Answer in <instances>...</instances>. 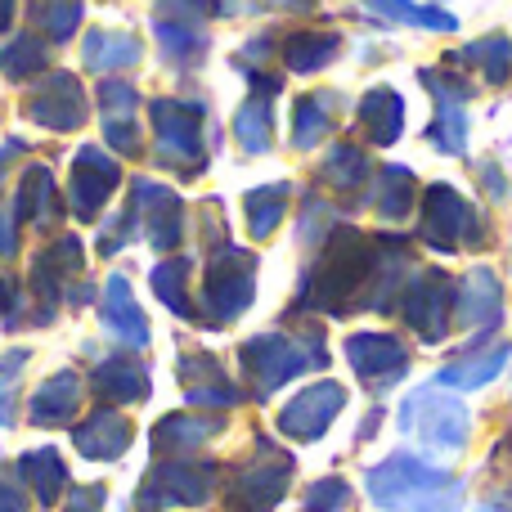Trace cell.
<instances>
[{"mask_svg":"<svg viewBox=\"0 0 512 512\" xmlns=\"http://www.w3.org/2000/svg\"><path fill=\"white\" fill-rule=\"evenodd\" d=\"M382 9H387V14H396V18H409V23L454 27V18H450V14H436V9H414V5H405V0H382Z\"/></svg>","mask_w":512,"mask_h":512,"instance_id":"obj_31","label":"cell"},{"mask_svg":"<svg viewBox=\"0 0 512 512\" xmlns=\"http://www.w3.org/2000/svg\"><path fill=\"white\" fill-rule=\"evenodd\" d=\"M369 495L373 504L400 512H454L463 504V481L414 454H396L369 472Z\"/></svg>","mask_w":512,"mask_h":512,"instance_id":"obj_1","label":"cell"},{"mask_svg":"<svg viewBox=\"0 0 512 512\" xmlns=\"http://www.w3.org/2000/svg\"><path fill=\"white\" fill-rule=\"evenodd\" d=\"M5 18H9V0H0V27H5Z\"/></svg>","mask_w":512,"mask_h":512,"instance_id":"obj_36","label":"cell"},{"mask_svg":"<svg viewBox=\"0 0 512 512\" xmlns=\"http://www.w3.org/2000/svg\"><path fill=\"white\" fill-rule=\"evenodd\" d=\"M41 41H32V36H23V41H14L5 50V68H9V77H23V72H32V68H41Z\"/></svg>","mask_w":512,"mask_h":512,"instance_id":"obj_29","label":"cell"},{"mask_svg":"<svg viewBox=\"0 0 512 512\" xmlns=\"http://www.w3.org/2000/svg\"><path fill=\"white\" fill-rule=\"evenodd\" d=\"M95 387L108 391V396H117V400H140L144 391H149V378H144L140 360L117 355V360H108V364L95 369Z\"/></svg>","mask_w":512,"mask_h":512,"instance_id":"obj_18","label":"cell"},{"mask_svg":"<svg viewBox=\"0 0 512 512\" xmlns=\"http://www.w3.org/2000/svg\"><path fill=\"white\" fill-rule=\"evenodd\" d=\"M292 477V463L283 454H261L248 468L234 472L230 481V508L234 512H270L283 499V486Z\"/></svg>","mask_w":512,"mask_h":512,"instance_id":"obj_4","label":"cell"},{"mask_svg":"<svg viewBox=\"0 0 512 512\" xmlns=\"http://www.w3.org/2000/svg\"><path fill=\"white\" fill-rule=\"evenodd\" d=\"M0 512H23V499H18V490L0 486Z\"/></svg>","mask_w":512,"mask_h":512,"instance_id":"obj_34","label":"cell"},{"mask_svg":"<svg viewBox=\"0 0 512 512\" xmlns=\"http://www.w3.org/2000/svg\"><path fill=\"white\" fill-rule=\"evenodd\" d=\"M400 432H414L427 450H463L468 441V409L436 387H423L400 405Z\"/></svg>","mask_w":512,"mask_h":512,"instance_id":"obj_2","label":"cell"},{"mask_svg":"<svg viewBox=\"0 0 512 512\" xmlns=\"http://www.w3.org/2000/svg\"><path fill=\"white\" fill-rule=\"evenodd\" d=\"M346 499H351V490H346V481H319V486H310L306 495V512H342Z\"/></svg>","mask_w":512,"mask_h":512,"instance_id":"obj_28","label":"cell"},{"mask_svg":"<svg viewBox=\"0 0 512 512\" xmlns=\"http://www.w3.org/2000/svg\"><path fill=\"white\" fill-rule=\"evenodd\" d=\"M23 472L32 477V486H36V495H41V504H50V499L59 495V486L68 481V472H63V463H59V454H54V450L27 454V459H23Z\"/></svg>","mask_w":512,"mask_h":512,"instance_id":"obj_21","label":"cell"},{"mask_svg":"<svg viewBox=\"0 0 512 512\" xmlns=\"http://www.w3.org/2000/svg\"><path fill=\"white\" fill-rule=\"evenodd\" d=\"M499 319V283L490 270H477L463 288V324H495Z\"/></svg>","mask_w":512,"mask_h":512,"instance_id":"obj_19","label":"cell"},{"mask_svg":"<svg viewBox=\"0 0 512 512\" xmlns=\"http://www.w3.org/2000/svg\"><path fill=\"white\" fill-rule=\"evenodd\" d=\"M117 167L104 158L99 149H81L77 153V180H72V203H77V216H95L104 207V198L113 194Z\"/></svg>","mask_w":512,"mask_h":512,"instance_id":"obj_9","label":"cell"},{"mask_svg":"<svg viewBox=\"0 0 512 512\" xmlns=\"http://www.w3.org/2000/svg\"><path fill=\"white\" fill-rule=\"evenodd\" d=\"M445 306H450V283L445 279H423L409 288L405 315L423 333V342H441L445 337Z\"/></svg>","mask_w":512,"mask_h":512,"instance_id":"obj_10","label":"cell"},{"mask_svg":"<svg viewBox=\"0 0 512 512\" xmlns=\"http://www.w3.org/2000/svg\"><path fill=\"white\" fill-rule=\"evenodd\" d=\"M9 306V288H5V279H0V310Z\"/></svg>","mask_w":512,"mask_h":512,"instance_id":"obj_35","label":"cell"},{"mask_svg":"<svg viewBox=\"0 0 512 512\" xmlns=\"http://www.w3.org/2000/svg\"><path fill=\"white\" fill-rule=\"evenodd\" d=\"M328 131V113L319 108V99H306L297 108V144H315Z\"/></svg>","mask_w":512,"mask_h":512,"instance_id":"obj_30","label":"cell"},{"mask_svg":"<svg viewBox=\"0 0 512 512\" xmlns=\"http://www.w3.org/2000/svg\"><path fill=\"white\" fill-rule=\"evenodd\" d=\"M477 512H508V508H477Z\"/></svg>","mask_w":512,"mask_h":512,"instance_id":"obj_37","label":"cell"},{"mask_svg":"<svg viewBox=\"0 0 512 512\" xmlns=\"http://www.w3.org/2000/svg\"><path fill=\"white\" fill-rule=\"evenodd\" d=\"M185 270H189V265H185V261H167V265H158V274H153V283H158V297H162V301H167V306H171V310H180V315H185V310H189L185 292H180V288H176V283H180V279H185Z\"/></svg>","mask_w":512,"mask_h":512,"instance_id":"obj_27","label":"cell"},{"mask_svg":"<svg viewBox=\"0 0 512 512\" xmlns=\"http://www.w3.org/2000/svg\"><path fill=\"white\" fill-rule=\"evenodd\" d=\"M198 108H185V104H153V126H158V140L167 153H185L194 158L198 153Z\"/></svg>","mask_w":512,"mask_h":512,"instance_id":"obj_15","label":"cell"},{"mask_svg":"<svg viewBox=\"0 0 512 512\" xmlns=\"http://www.w3.org/2000/svg\"><path fill=\"white\" fill-rule=\"evenodd\" d=\"M360 122H364V131H369L373 144H391L400 135V126H405L400 95H391V90H373V95L364 99V108H360Z\"/></svg>","mask_w":512,"mask_h":512,"instance_id":"obj_17","label":"cell"},{"mask_svg":"<svg viewBox=\"0 0 512 512\" xmlns=\"http://www.w3.org/2000/svg\"><path fill=\"white\" fill-rule=\"evenodd\" d=\"M468 234V203H463L454 189H432V216H427V239L436 248L454 252V243Z\"/></svg>","mask_w":512,"mask_h":512,"instance_id":"obj_14","label":"cell"},{"mask_svg":"<svg viewBox=\"0 0 512 512\" xmlns=\"http://www.w3.org/2000/svg\"><path fill=\"white\" fill-rule=\"evenodd\" d=\"M346 355H351L355 373L369 382H391L396 373H405V351H400L396 337H382V333H355L346 342Z\"/></svg>","mask_w":512,"mask_h":512,"instance_id":"obj_8","label":"cell"},{"mask_svg":"<svg viewBox=\"0 0 512 512\" xmlns=\"http://www.w3.org/2000/svg\"><path fill=\"white\" fill-rule=\"evenodd\" d=\"M378 212H382V216H405V212H409V171H400V167L382 171Z\"/></svg>","mask_w":512,"mask_h":512,"instance_id":"obj_24","label":"cell"},{"mask_svg":"<svg viewBox=\"0 0 512 512\" xmlns=\"http://www.w3.org/2000/svg\"><path fill=\"white\" fill-rule=\"evenodd\" d=\"M36 122L54 126V131H72V126H81V117H86V108H81V90L72 77H50L41 86V95H36V108H32Z\"/></svg>","mask_w":512,"mask_h":512,"instance_id":"obj_11","label":"cell"},{"mask_svg":"<svg viewBox=\"0 0 512 512\" xmlns=\"http://www.w3.org/2000/svg\"><path fill=\"white\" fill-rule=\"evenodd\" d=\"M508 364V346H490L481 360H468V364H450V369L436 373V382H445V387H486L490 378H495L499 369Z\"/></svg>","mask_w":512,"mask_h":512,"instance_id":"obj_20","label":"cell"},{"mask_svg":"<svg viewBox=\"0 0 512 512\" xmlns=\"http://www.w3.org/2000/svg\"><path fill=\"white\" fill-rule=\"evenodd\" d=\"M77 400H81L77 378H72V373H59V378H50L32 396V418L36 423H68V418L77 414Z\"/></svg>","mask_w":512,"mask_h":512,"instance_id":"obj_16","label":"cell"},{"mask_svg":"<svg viewBox=\"0 0 512 512\" xmlns=\"http://www.w3.org/2000/svg\"><path fill=\"white\" fill-rule=\"evenodd\" d=\"M104 324L113 328L122 342L131 346H144L149 342V324H144L140 306L131 297V283L126 279H108V292H104Z\"/></svg>","mask_w":512,"mask_h":512,"instance_id":"obj_13","label":"cell"},{"mask_svg":"<svg viewBox=\"0 0 512 512\" xmlns=\"http://www.w3.org/2000/svg\"><path fill=\"white\" fill-rule=\"evenodd\" d=\"M239 135L248 149H265V140H270V108H265L261 99L239 113Z\"/></svg>","mask_w":512,"mask_h":512,"instance_id":"obj_26","label":"cell"},{"mask_svg":"<svg viewBox=\"0 0 512 512\" xmlns=\"http://www.w3.org/2000/svg\"><path fill=\"white\" fill-rule=\"evenodd\" d=\"M243 360H248V373H252L256 391H261V396H270V391L283 387L288 378H297V373H306V369H315V364H324V355H319V342L256 337V342H248Z\"/></svg>","mask_w":512,"mask_h":512,"instance_id":"obj_3","label":"cell"},{"mask_svg":"<svg viewBox=\"0 0 512 512\" xmlns=\"http://www.w3.org/2000/svg\"><path fill=\"white\" fill-rule=\"evenodd\" d=\"M207 495H212V468L207 463H162L144 486V508L203 504Z\"/></svg>","mask_w":512,"mask_h":512,"instance_id":"obj_7","label":"cell"},{"mask_svg":"<svg viewBox=\"0 0 512 512\" xmlns=\"http://www.w3.org/2000/svg\"><path fill=\"white\" fill-rule=\"evenodd\" d=\"M342 405H346V391L337 387V382H315V387H306L301 396H292L279 427L288 436H297V441H315V436H324V427L333 423V414Z\"/></svg>","mask_w":512,"mask_h":512,"instance_id":"obj_6","label":"cell"},{"mask_svg":"<svg viewBox=\"0 0 512 512\" xmlns=\"http://www.w3.org/2000/svg\"><path fill=\"white\" fill-rule=\"evenodd\" d=\"M216 432L212 418H167V423L153 432V441L167 450V445H180V450H189V445H203L207 436Z\"/></svg>","mask_w":512,"mask_h":512,"instance_id":"obj_22","label":"cell"},{"mask_svg":"<svg viewBox=\"0 0 512 512\" xmlns=\"http://www.w3.org/2000/svg\"><path fill=\"white\" fill-rule=\"evenodd\" d=\"M99 508H104V490L90 486V490H77V495H72L68 512H99Z\"/></svg>","mask_w":512,"mask_h":512,"instance_id":"obj_33","label":"cell"},{"mask_svg":"<svg viewBox=\"0 0 512 512\" xmlns=\"http://www.w3.org/2000/svg\"><path fill=\"white\" fill-rule=\"evenodd\" d=\"M77 27V5H54L50 9V32L54 36H68Z\"/></svg>","mask_w":512,"mask_h":512,"instance_id":"obj_32","label":"cell"},{"mask_svg":"<svg viewBox=\"0 0 512 512\" xmlns=\"http://www.w3.org/2000/svg\"><path fill=\"white\" fill-rule=\"evenodd\" d=\"M72 436H77V450L86 454V459H113V454H122L126 445H131V427H126V418L113 414V409L90 414Z\"/></svg>","mask_w":512,"mask_h":512,"instance_id":"obj_12","label":"cell"},{"mask_svg":"<svg viewBox=\"0 0 512 512\" xmlns=\"http://www.w3.org/2000/svg\"><path fill=\"white\" fill-rule=\"evenodd\" d=\"M252 301V256L248 252H221L216 256L212 283H207V319L225 324Z\"/></svg>","mask_w":512,"mask_h":512,"instance_id":"obj_5","label":"cell"},{"mask_svg":"<svg viewBox=\"0 0 512 512\" xmlns=\"http://www.w3.org/2000/svg\"><path fill=\"white\" fill-rule=\"evenodd\" d=\"M283 198H288V189L283 185H270V189H256V194L248 198V207H252V234L256 239H265V234L279 225V216H283Z\"/></svg>","mask_w":512,"mask_h":512,"instance_id":"obj_23","label":"cell"},{"mask_svg":"<svg viewBox=\"0 0 512 512\" xmlns=\"http://www.w3.org/2000/svg\"><path fill=\"white\" fill-rule=\"evenodd\" d=\"M328 54H333V36H301V41L288 45V63L297 72H315Z\"/></svg>","mask_w":512,"mask_h":512,"instance_id":"obj_25","label":"cell"}]
</instances>
